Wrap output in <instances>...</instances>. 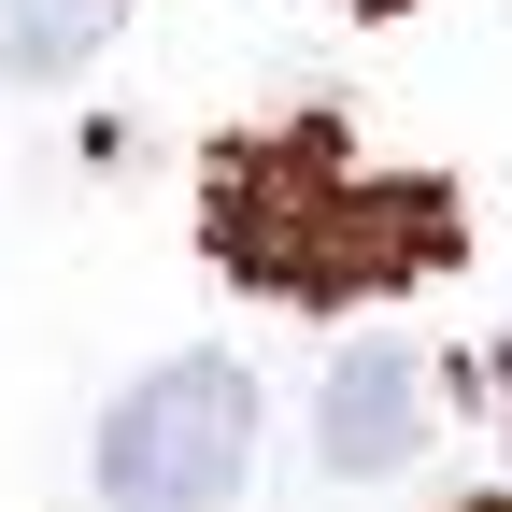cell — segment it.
Returning <instances> with one entry per match:
<instances>
[{
	"label": "cell",
	"instance_id": "8",
	"mask_svg": "<svg viewBox=\"0 0 512 512\" xmlns=\"http://www.w3.org/2000/svg\"><path fill=\"white\" fill-rule=\"evenodd\" d=\"M456 512H512V498H456Z\"/></svg>",
	"mask_w": 512,
	"mask_h": 512
},
{
	"label": "cell",
	"instance_id": "6",
	"mask_svg": "<svg viewBox=\"0 0 512 512\" xmlns=\"http://www.w3.org/2000/svg\"><path fill=\"white\" fill-rule=\"evenodd\" d=\"M484 399H498V427H512V328L484 342Z\"/></svg>",
	"mask_w": 512,
	"mask_h": 512
},
{
	"label": "cell",
	"instance_id": "3",
	"mask_svg": "<svg viewBox=\"0 0 512 512\" xmlns=\"http://www.w3.org/2000/svg\"><path fill=\"white\" fill-rule=\"evenodd\" d=\"M456 256H470L456 185H427V171H342L328 256H313V313H342V299H399V285H427V271H456Z\"/></svg>",
	"mask_w": 512,
	"mask_h": 512
},
{
	"label": "cell",
	"instance_id": "5",
	"mask_svg": "<svg viewBox=\"0 0 512 512\" xmlns=\"http://www.w3.org/2000/svg\"><path fill=\"white\" fill-rule=\"evenodd\" d=\"M114 43V0H0V86H72Z\"/></svg>",
	"mask_w": 512,
	"mask_h": 512
},
{
	"label": "cell",
	"instance_id": "7",
	"mask_svg": "<svg viewBox=\"0 0 512 512\" xmlns=\"http://www.w3.org/2000/svg\"><path fill=\"white\" fill-rule=\"evenodd\" d=\"M342 15H413V0H342Z\"/></svg>",
	"mask_w": 512,
	"mask_h": 512
},
{
	"label": "cell",
	"instance_id": "1",
	"mask_svg": "<svg viewBox=\"0 0 512 512\" xmlns=\"http://www.w3.org/2000/svg\"><path fill=\"white\" fill-rule=\"evenodd\" d=\"M242 470H256V370L242 356H157L100 413V456H86V484L114 512H228Z\"/></svg>",
	"mask_w": 512,
	"mask_h": 512
},
{
	"label": "cell",
	"instance_id": "4",
	"mask_svg": "<svg viewBox=\"0 0 512 512\" xmlns=\"http://www.w3.org/2000/svg\"><path fill=\"white\" fill-rule=\"evenodd\" d=\"M413 441H427V370H413V342H342L328 384H313V456H328V484L413 470Z\"/></svg>",
	"mask_w": 512,
	"mask_h": 512
},
{
	"label": "cell",
	"instance_id": "2",
	"mask_svg": "<svg viewBox=\"0 0 512 512\" xmlns=\"http://www.w3.org/2000/svg\"><path fill=\"white\" fill-rule=\"evenodd\" d=\"M342 114H285L256 143L214 157L200 185V228H214V271L256 285V299H299L313 313V256H328V200H342Z\"/></svg>",
	"mask_w": 512,
	"mask_h": 512
}]
</instances>
